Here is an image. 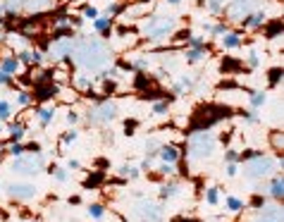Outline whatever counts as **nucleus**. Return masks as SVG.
Returning a JSON list of instances; mask_svg holds the SVG:
<instances>
[{
    "label": "nucleus",
    "instance_id": "42",
    "mask_svg": "<svg viewBox=\"0 0 284 222\" xmlns=\"http://www.w3.org/2000/svg\"><path fill=\"white\" fill-rule=\"evenodd\" d=\"M84 15H86V17H98V12H96L93 7H86V10H84Z\"/></svg>",
    "mask_w": 284,
    "mask_h": 222
},
{
    "label": "nucleus",
    "instance_id": "16",
    "mask_svg": "<svg viewBox=\"0 0 284 222\" xmlns=\"http://www.w3.org/2000/svg\"><path fill=\"white\" fill-rule=\"evenodd\" d=\"M24 2H26V0H7V2H5V7H7V12H10V15H17L19 10L24 7Z\"/></svg>",
    "mask_w": 284,
    "mask_h": 222
},
{
    "label": "nucleus",
    "instance_id": "41",
    "mask_svg": "<svg viewBox=\"0 0 284 222\" xmlns=\"http://www.w3.org/2000/svg\"><path fill=\"white\" fill-rule=\"evenodd\" d=\"M10 153H12L15 158H17V155H22V146H19V144H17V146H12V148H10Z\"/></svg>",
    "mask_w": 284,
    "mask_h": 222
},
{
    "label": "nucleus",
    "instance_id": "24",
    "mask_svg": "<svg viewBox=\"0 0 284 222\" xmlns=\"http://www.w3.org/2000/svg\"><path fill=\"white\" fill-rule=\"evenodd\" d=\"M38 120H41V124H48L53 120V110H41L38 112Z\"/></svg>",
    "mask_w": 284,
    "mask_h": 222
},
{
    "label": "nucleus",
    "instance_id": "14",
    "mask_svg": "<svg viewBox=\"0 0 284 222\" xmlns=\"http://www.w3.org/2000/svg\"><path fill=\"white\" fill-rule=\"evenodd\" d=\"M160 158H162V163H167V165H175L179 158V150L175 146H160Z\"/></svg>",
    "mask_w": 284,
    "mask_h": 222
},
{
    "label": "nucleus",
    "instance_id": "36",
    "mask_svg": "<svg viewBox=\"0 0 284 222\" xmlns=\"http://www.w3.org/2000/svg\"><path fill=\"white\" fill-rule=\"evenodd\" d=\"M160 172H162V174H172L175 170H172V165H167V163H165V165L160 167Z\"/></svg>",
    "mask_w": 284,
    "mask_h": 222
},
{
    "label": "nucleus",
    "instance_id": "43",
    "mask_svg": "<svg viewBox=\"0 0 284 222\" xmlns=\"http://www.w3.org/2000/svg\"><path fill=\"white\" fill-rule=\"evenodd\" d=\"M153 110H155V112H165V110H167V103H158Z\"/></svg>",
    "mask_w": 284,
    "mask_h": 222
},
{
    "label": "nucleus",
    "instance_id": "10",
    "mask_svg": "<svg viewBox=\"0 0 284 222\" xmlns=\"http://www.w3.org/2000/svg\"><path fill=\"white\" fill-rule=\"evenodd\" d=\"M72 50H74V41H72V38H57V41H53V46H51V57H53V60H60V57L72 55Z\"/></svg>",
    "mask_w": 284,
    "mask_h": 222
},
{
    "label": "nucleus",
    "instance_id": "48",
    "mask_svg": "<svg viewBox=\"0 0 284 222\" xmlns=\"http://www.w3.org/2000/svg\"><path fill=\"white\" fill-rule=\"evenodd\" d=\"M0 10H2V0H0Z\"/></svg>",
    "mask_w": 284,
    "mask_h": 222
},
{
    "label": "nucleus",
    "instance_id": "45",
    "mask_svg": "<svg viewBox=\"0 0 284 222\" xmlns=\"http://www.w3.org/2000/svg\"><path fill=\"white\" fill-rule=\"evenodd\" d=\"M77 120H79V117H77V115H74V112H70V117H67V122H70V124H74V122H77Z\"/></svg>",
    "mask_w": 284,
    "mask_h": 222
},
{
    "label": "nucleus",
    "instance_id": "23",
    "mask_svg": "<svg viewBox=\"0 0 284 222\" xmlns=\"http://www.w3.org/2000/svg\"><path fill=\"white\" fill-rule=\"evenodd\" d=\"M10 131H12V139H15V141H19V139L24 136V127H22V124H12Z\"/></svg>",
    "mask_w": 284,
    "mask_h": 222
},
{
    "label": "nucleus",
    "instance_id": "5",
    "mask_svg": "<svg viewBox=\"0 0 284 222\" xmlns=\"http://www.w3.org/2000/svg\"><path fill=\"white\" fill-rule=\"evenodd\" d=\"M115 115H117V105L105 100V103H98L96 108H91L89 122L91 124H107V122L115 120Z\"/></svg>",
    "mask_w": 284,
    "mask_h": 222
},
{
    "label": "nucleus",
    "instance_id": "27",
    "mask_svg": "<svg viewBox=\"0 0 284 222\" xmlns=\"http://www.w3.org/2000/svg\"><path fill=\"white\" fill-rule=\"evenodd\" d=\"M208 55V53H206V50H191V53H189V60H191V62H196V60H201V57H206Z\"/></svg>",
    "mask_w": 284,
    "mask_h": 222
},
{
    "label": "nucleus",
    "instance_id": "26",
    "mask_svg": "<svg viewBox=\"0 0 284 222\" xmlns=\"http://www.w3.org/2000/svg\"><path fill=\"white\" fill-rule=\"evenodd\" d=\"M10 117V105L5 100H0V120H7Z\"/></svg>",
    "mask_w": 284,
    "mask_h": 222
},
{
    "label": "nucleus",
    "instance_id": "30",
    "mask_svg": "<svg viewBox=\"0 0 284 222\" xmlns=\"http://www.w3.org/2000/svg\"><path fill=\"white\" fill-rule=\"evenodd\" d=\"M272 146L277 148V150H282L284 141H282V136H280V134H275V136H272Z\"/></svg>",
    "mask_w": 284,
    "mask_h": 222
},
{
    "label": "nucleus",
    "instance_id": "29",
    "mask_svg": "<svg viewBox=\"0 0 284 222\" xmlns=\"http://www.w3.org/2000/svg\"><path fill=\"white\" fill-rule=\"evenodd\" d=\"M208 203L210 205L217 203V189H208Z\"/></svg>",
    "mask_w": 284,
    "mask_h": 222
},
{
    "label": "nucleus",
    "instance_id": "12",
    "mask_svg": "<svg viewBox=\"0 0 284 222\" xmlns=\"http://www.w3.org/2000/svg\"><path fill=\"white\" fill-rule=\"evenodd\" d=\"M141 215L148 222H158L160 218H162V210H160V205L151 203V201H143L141 203Z\"/></svg>",
    "mask_w": 284,
    "mask_h": 222
},
{
    "label": "nucleus",
    "instance_id": "6",
    "mask_svg": "<svg viewBox=\"0 0 284 222\" xmlns=\"http://www.w3.org/2000/svg\"><path fill=\"white\" fill-rule=\"evenodd\" d=\"M143 31H146L148 38H162V36H167L170 31H175V19L172 17H155L146 24Z\"/></svg>",
    "mask_w": 284,
    "mask_h": 222
},
{
    "label": "nucleus",
    "instance_id": "49",
    "mask_svg": "<svg viewBox=\"0 0 284 222\" xmlns=\"http://www.w3.org/2000/svg\"><path fill=\"white\" fill-rule=\"evenodd\" d=\"M0 131H2V127H0Z\"/></svg>",
    "mask_w": 284,
    "mask_h": 222
},
{
    "label": "nucleus",
    "instance_id": "11",
    "mask_svg": "<svg viewBox=\"0 0 284 222\" xmlns=\"http://www.w3.org/2000/svg\"><path fill=\"white\" fill-rule=\"evenodd\" d=\"M256 222H282V208L275 205V203L260 205V210H258V220Z\"/></svg>",
    "mask_w": 284,
    "mask_h": 222
},
{
    "label": "nucleus",
    "instance_id": "13",
    "mask_svg": "<svg viewBox=\"0 0 284 222\" xmlns=\"http://www.w3.org/2000/svg\"><path fill=\"white\" fill-rule=\"evenodd\" d=\"M53 5H55V0H26L24 2V7L29 12H43V10H51Z\"/></svg>",
    "mask_w": 284,
    "mask_h": 222
},
{
    "label": "nucleus",
    "instance_id": "21",
    "mask_svg": "<svg viewBox=\"0 0 284 222\" xmlns=\"http://www.w3.org/2000/svg\"><path fill=\"white\" fill-rule=\"evenodd\" d=\"M89 215H91V218H96V220H101V218H103V205H98V203L91 205V208H89Z\"/></svg>",
    "mask_w": 284,
    "mask_h": 222
},
{
    "label": "nucleus",
    "instance_id": "33",
    "mask_svg": "<svg viewBox=\"0 0 284 222\" xmlns=\"http://www.w3.org/2000/svg\"><path fill=\"white\" fill-rule=\"evenodd\" d=\"M96 29H98V31L107 29V19H96Z\"/></svg>",
    "mask_w": 284,
    "mask_h": 222
},
{
    "label": "nucleus",
    "instance_id": "46",
    "mask_svg": "<svg viewBox=\"0 0 284 222\" xmlns=\"http://www.w3.org/2000/svg\"><path fill=\"white\" fill-rule=\"evenodd\" d=\"M227 174H230V177H234V174H236V167L230 165V167H227Z\"/></svg>",
    "mask_w": 284,
    "mask_h": 222
},
{
    "label": "nucleus",
    "instance_id": "44",
    "mask_svg": "<svg viewBox=\"0 0 284 222\" xmlns=\"http://www.w3.org/2000/svg\"><path fill=\"white\" fill-rule=\"evenodd\" d=\"M74 139H77V131H70V134H67V136H65V141H67V144H72V141H74Z\"/></svg>",
    "mask_w": 284,
    "mask_h": 222
},
{
    "label": "nucleus",
    "instance_id": "22",
    "mask_svg": "<svg viewBox=\"0 0 284 222\" xmlns=\"http://www.w3.org/2000/svg\"><path fill=\"white\" fill-rule=\"evenodd\" d=\"M120 174H122V177H136V174H139V170H136V167L125 165V167H120Z\"/></svg>",
    "mask_w": 284,
    "mask_h": 222
},
{
    "label": "nucleus",
    "instance_id": "31",
    "mask_svg": "<svg viewBox=\"0 0 284 222\" xmlns=\"http://www.w3.org/2000/svg\"><path fill=\"white\" fill-rule=\"evenodd\" d=\"M55 179H57V182H65V179H67V172H65V170H55Z\"/></svg>",
    "mask_w": 284,
    "mask_h": 222
},
{
    "label": "nucleus",
    "instance_id": "18",
    "mask_svg": "<svg viewBox=\"0 0 284 222\" xmlns=\"http://www.w3.org/2000/svg\"><path fill=\"white\" fill-rule=\"evenodd\" d=\"M19 70V62L17 60H12V57H5V60H2V72H17Z\"/></svg>",
    "mask_w": 284,
    "mask_h": 222
},
{
    "label": "nucleus",
    "instance_id": "4",
    "mask_svg": "<svg viewBox=\"0 0 284 222\" xmlns=\"http://www.w3.org/2000/svg\"><path fill=\"white\" fill-rule=\"evenodd\" d=\"M275 167H277V163H275V158H270V155H253L249 163H246V174L249 177H258V179H263V177H267V174H272L275 172Z\"/></svg>",
    "mask_w": 284,
    "mask_h": 222
},
{
    "label": "nucleus",
    "instance_id": "47",
    "mask_svg": "<svg viewBox=\"0 0 284 222\" xmlns=\"http://www.w3.org/2000/svg\"><path fill=\"white\" fill-rule=\"evenodd\" d=\"M167 2H172V5H177V2H179V0H167Z\"/></svg>",
    "mask_w": 284,
    "mask_h": 222
},
{
    "label": "nucleus",
    "instance_id": "1",
    "mask_svg": "<svg viewBox=\"0 0 284 222\" xmlns=\"http://www.w3.org/2000/svg\"><path fill=\"white\" fill-rule=\"evenodd\" d=\"M72 53H74V60H77L81 67H86V70H101L107 62L105 46H103L101 41H96V38H86V41L74 43V50H72Z\"/></svg>",
    "mask_w": 284,
    "mask_h": 222
},
{
    "label": "nucleus",
    "instance_id": "17",
    "mask_svg": "<svg viewBox=\"0 0 284 222\" xmlns=\"http://www.w3.org/2000/svg\"><path fill=\"white\" fill-rule=\"evenodd\" d=\"M177 194H179V184H167V186H162V191H160L162 198H172Z\"/></svg>",
    "mask_w": 284,
    "mask_h": 222
},
{
    "label": "nucleus",
    "instance_id": "37",
    "mask_svg": "<svg viewBox=\"0 0 284 222\" xmlns=\"http://www.w3.org/2000/svg\"><path fill=\"white\" fill-rule=\"evenodd\" d=\"M225 158H227L230 163H234V160H236L239 155H236V150H227V155H225Z\"/></svg>",
    "mask_w": 284,
    "mask_h": 222
},
{
    "label": "nucleus",
    "instance_id": "2",
    "mask_svg": "<svg viewBox=\"0 0 284 222\" xmlns=\"http://www.w3.org/2000/svg\"><path fill=\"white\" fill-rule=\"evenodd\" d=\"M215 146H217V141H215L213 134H208V129H196L191 134V139H189V153L196 160L210 158L215 153Z\"/></svg>",
    "mask_w": 284,
    "mask_h": 222
},
{
    "label": "nucleus",
    "instance_id": "25",
    "mask_svg": "<svg viewBox=\"0 0 284 222\" xmlns=\"http://www.w3.org/2000/svg\"><path fill=\"white\" fill-rule=\"evenodd\" d=\"M251 103L258 108V105H263V103H265V96H263L260 91H258V93H251Z\"/></svg>",
    "mask_w": 284,
    "mask_h": 222
},
{
    "label": "nucleus",
    "instance_id": "15",
    "mask_svg": "<svg viewBox=\"0 0 284 222\" xmlns=\"http://www.w3.org/2000/svg\"><path fill=\"white\" fill-rule=\"evenodd\" d=\"M270 196H272V198H282L284 196V182L280 177H277V179L272 182V186H270Z\"/></svg>",
    "mask_w": 284,
    "mask_h": 222
},
{
    "label": "nucleus",
    "instance_id": "3",
    "mask_svg": "<svg viewBox=\"0 0 284 222\" xmlns=\"http://www.w3.org/2000/svg\"><path fill=\"white\" fill-rule=\"evenodd\" d=\"M225 117H230V110H227V108H220V105H208V108H203V110L196 112L194 127H196V129H208L210 124L220 122V120H225Z\"/></svg>",
    "mask_w": 284,
    "mask_h": 222
},
{
    "label": "nucleus",
    "instance_id": "7",
    "mask_svg": "<svg viewBox=\"0 0 284 222\" xmlns=\"http://www.w3.org/2000/svg\"><path fill=\"white\" fill-rule=\"evenodd\" d=\"M12 170L19 174H38L43 170V158L41 155H26V158L17 155V160L12 163Z\"/></svg>",
    "mask_w": 284,
    "mask_h": 222
},
{
    "label": "nucleus",
    "instance_id": "39",
    "mask_svg": "<svg viewBox=\"0 0 284 222\" xmlns=\"http://www.w3.org/2000/svg\"><path fill=\"white\" fill-rule=\"evenodd\" d=\"M249 65H251V67H256V65H258V55H256V53H251V55H249Z\"/></svg>",
    "mask_w": 284,
    "mask_h": 222
},
{
    "label": "nucleus",
    "instance_id": "38",
    "mask_svg": "<svg viewBox=\"0 0 284 222\" xmlns=\"http://www.w3.org/2000/svg\"><path fill=\"white\" fill-rule=\"evenodd\" d=\"M19 105H26V103H29V96H26V93H19Z\"/></svg>",
    "mask_w": 284,
    "mask_h": 222
},
{
    "label": "nucleus",
    "instance_id": "28",
    "mask_svg": "<svg viewBox=\"0 0 284 222\" xmlns=\"http://www.w3.org/2000/svg\"><path fill=\"white\" fill-rule=\"evenodd\" d=\"M277 31H282V22H275V24L270 26V31H267V36H270V38H275V34H277Z\"/></svg>",
    "mask_w": 284,
    "mask_h": 222
},
{
    "label": "nucleus",
    "instance_id": "40",
    "mask_svg": "<svg viewBox=\"0 0 284 222\" xmlns=\"http://www.w3.org/2000/svg\"><path fill=\"white\" fill-rule=\"evenodd\" d=\"M7 81H10V74H7V72H2V70H0V84H7Z\"/></svg>",
    "mask_w": 284,
    "mask_h": 222
},
{
    "label": "nucleus",
    "instance_id": "9",
    "mask_svg": "<svg viewBox=\"0 0 284 222\" xmlns=\"http://www.w3.org/2000/svg\"><path fill=\"white\" fill-rule=\"evenodd\" d=\"M7 194L17 201H29V198H36L38 189L34 184H10L7 186Z\"/></svg>",
    "mask_w": 284,
    "mask_h": 222
},
{
    "label": "nucleus",
    "instance_id": "32",
    "mask_svg": "<svg viewBox=\"0 0 284 222\" xmlns=\"http://www.w3.org/2000/svg\"><path fill=\"white\" fill-rule=\"evenodd\" d=\"M280 74H282V70H280V67H277V70H272V72H270V81H272V84H277Z\"/></svg>",
    "mask_w": 284,
    "mask_h": 222
},
{
    "label": "nucleus",
    "instance_id": "34",
    "mask_svg": "<svg viewBox=\"0 0 284 222\" xmlns=\"http://www.w3.org/2000/svg\"><path fill=\"white\" fill-rule=\"evenodd\" d=\"M227 205H230L232 210H239V208H241V201H236V198H230V201H227Z\"/></svg>",
    "mask_w": 284,
    "mask_h": 222
},
{
    "label": "nucleus",
    "instance_id": "8",
    "mask_svg": "<svg viewBox=\"0 0 284 222\" xmlns=\"http://www.w3.org/2000/svg\"><path fill=\"white\" fill-rule=\"evenodd\" d=\"M251 10H253V0H234L227 7V17L232 22H241L244 17H249Z\"/></svg>",
    "mask_w": 284,
    "mask_h": 222
},
{
    "label": "nucleus",
    "instance_id": "19",
    "mask_svg": "<svg viewBox=\"0 0 284 222\" xmlns=\"http://www.w3.org/2000/svg\"><path fill=\"white\" fill-rule=\"evenodd\" d=\"M239 43H241V41H239L236 34H227V36L222 38V46H225V48H236Z\"/></svg>",
    "mask_w": 284,
    "mask_h": 222
},
{
    "label": "nucleus",
    "instance_id": "35",
    "mask_svg": "<svg viewBox=\"0 0 284 222\" xmlns=\"http://www.w3.org/2000/svg\"><path fill=\"white\" fill-rule=\"evenodd\" d=\"M77 84H79V86H89L91 81H89V79H86V76H84V74H79V79H77Z\"/></svg>",
    "mask_w": 284,
    "mask_h": 222
},
{
    "label": "nucleus",
    "instance_id": "20",
    "mask_svg": "<svg viewBox=\"0 0 284 222\" xmlns=\"http://www.w3.org/2000/svg\"><path fill=\"white\" fill-rule=\"evenodd\" d=\"M246 26H260L263 22H265V17L263 15H253V17H246V19H241Z\"/></svg>",
    "mask_w": 284,
    "mask_h": 222
}]
</instances>
